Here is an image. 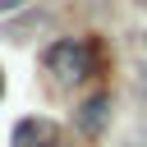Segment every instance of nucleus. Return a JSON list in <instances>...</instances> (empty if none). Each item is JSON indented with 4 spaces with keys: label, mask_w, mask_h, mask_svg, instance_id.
Returning a JSON list of instances; mask_svg holds the SVG:
<instances>
[{
    "label": "nucleus",
    "mask_w": 147,
    "mask_h": 147,
    "mask_svg": "<svg viewBox=\"0 0 147 147\" xmlns=\"http://www.w3.org/2000/svg\"><path fill=\"white\" fill-rule=\"evenodd\" d=\"M46 74L60 78V83H83L92 74V46L78 41V37H64L46 51Z\"/></svg>",
    "instance_id": "nucleus-1"
},
{
    "label": "nucleus",
    "mask_w": 147,
    "mask_h": 147,
    "mask_svg": "<svg viewBox=\"0 0 147 147\" xmlns=\"http://www.w3.org/2000/svg\"><path fill=\"white\" fill-rule=\"evenodd\" d=\"M9 142H14V147H55V142H60V129H55V119H46V115H28V119L14 124Z\"/></svg>",
    "instance_id": "nucleus-2"
},
{
    "label": "nucleus",
    "mask_w": 147,
    "mask_h": 147,
    "mask_svg": "<svg viewBox=\"0 0 147 147\" xmlns=\"http://www.w3.org/2000/svg\"><path fill=\"white\" fill-rule=\"evenodd\" d=\"M18 5H23V0H0V14H5V9H18Z\"/></svg>",
    "instance_id": "nucleus-4"
},
{
    "label": "nucleus",
    "mask_w": 147,
    "mask_h": 147,
    "mask_svg": "<svg viewBox=\"0 0 147 147\" xmlns=\"http://www.w3.org/2000/svg\"><path fill=\"white\" fill-rule=\"evenodd\" d=\"M78 124H83L87 133H96V129L106 124V96H96V101H87V106H83V115H78Z\"/></svg>",
    "instance_id": "nucleus-3"
},
{
    "label": "nucleus",
    "mask_w": 147,
    "mask_h": 147,
    "mask_svg": "<svg viewBox=\"0 0 147 147\" xmlns=\"http://www.w3.org/2000/svg\"><path fill=\"white\" fill-rule=\"evenodd\" d=\"M0 92H5V78H0Z\"/></svg>",
    "instance_id": "nucleus-5"
}]
</instances>
